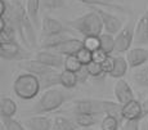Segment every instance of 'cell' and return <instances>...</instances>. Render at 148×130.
<instances>
[{
    "instance_id": "obj_1",
    "label": "cell",
    "mask_w": 148,
    "mask_h": 130,
    "mask_svg": "<svg viewBox=\"0 0 148 130\" xmlns=\"http://www.w3.org/2000/svg\"><path fill=\"white\" fill-rule=\"evenodd\" d=\"M5 17L17 30V34L19 35L23 44L26 45V49L38 48L35 25L31 21L26 8L18 0H14L13 4L9 5V9H8V13Z\"/></svg>"
},
{
    "instance_id": "obj_2",
    "label": "cell",
    "mask_w": 148,
    "mask_h": 130,
    "mask_svg": "<svg viewBox=\"0 0 148 130\" xmlns=\"http://www.w3.org/2000/svg\"><path fill=\"white\" fill-rule=\"evenodd\" d=\"M67 26H70L72 30L77 31L81 34L84 38H89V36H99L103 34V22H102L99 14L95 10H90V12L85 13L75 19L66 22Z\"/></svg>"
},
{
    "instance_id": "obj_3",
    "label": "cell",
    "mask_w": 148,
    "mask_h": 130,
    "mask_svg": "<svg viewBox=\"0 0 148 130\" xmlns=\"http://www.w3.org/2000/svg\"><path fill=\"white\" fill-rule=\"evenodd\" d=\"M68 98H71L70 94L61 89H49L45 90L40 95L39 101L35 103V106L30 109V114L32 115H45L48 112H53L56 109L61 108L63 103Z\"/></svg>"
},
{
    "instance_id": "obj_4",
    "label": "cell",
    "mask_w": 148,
    "mask_h": 130,
    "mask_svg": "<svg viewBox=\"0 0 148 130\" xmlns=\"http://www.w3.org/2000/svg\"><path fill=\"white\" fill-rule=\"evenodd\" d=\"M41 90L40 80L38 76L28 72H22L16 77L13 83V92L19 99H35Z\"/></svg>"
},
{
    "instance_id": "obj_5",
    "label": "cell",
    "mask_w": 148,
    "mask_h": 130,
    "mask_svg": "<svg viewBox=\"0 0 148 130\" xmlns=\"http://www.w3.org/2000/svg\"><path fill=\"white\" fill-rule=\"evenodd\" d=\"M135 22L130 19L121 31L115 36L116 39V48L115 52L117 53H127V50L132 49V45L134 44V32H135Z\"/></svg>"
},
{
    "instance_id": "obj_6",
    "label": "cell",
    "mask_w": 148,
    "mask_h": 130,
    "mask_svg": "<svg viewBox=\"0 0 148 130\" xmlns=\"http://www.w3.org/2000/svg\"><path fill=\"white\" fill-rule=\"evenodd\" d=\"M0 57L3 61H26L30 58V53L26 52L17 41L0 44Z\"/></svg>"
},
{
    "instance_id": "obj_7",
    "label": "cell",
    "mask_w": 148,
    "mask_h": 130,
    "mask_svg": "<svg viewBox=\"0 0 148 130\" xmlns=\"http://www.w3.org/2000/svg\"><path fill=\"white\" fill-rule=\"evenodd\" d=\"M92 9L95 10V12L99 14V17H101L102 22H103L104 31H106V32L112 34V35H117V34L121 31L122 27H124V25H122V21L119 18V17H116L115 14L107 12V10L101 9V8L92 7Z\"/></svg>"
},
{
    "instance_id": "obj_8",
    "label": "cell",
    "mask_w": 148,
    "mask_h": 130,
    "mask_svg": "<svg viewBox=\"0 0 148 130\" xmlns=\"http://www.w3.org/2000/svg\"><path fill=\"white\" fill-rule=\"evenodd\" d=\"M71 27H66L61 21L56 18H52L50 16H44L41 19V32L45 36H53V35H59V34L64 32H72Z\"/></svg>"
},
{
    "instance_id": "obj_9",
    "label": "cell",
    "mask_w": 148,
    "mask_h": 130,
    "mask_svg": "<svg viewBox=\"0 0 148 130\" xmlns=\"http://www.w3.org/2000/svg\"><path fill=\"white\" fill-rule=\"evenodd\" d=\"M73 114H93V115H103L102 101L99 99H79L73 102Z\"/></svg>"
},
{
    "instance_id": "obj_10",
    "label": "cell",
    "mask_w": 148,
    "mask_h": 130,
    "mask_svg": "<svg viewBox=\"0 0 148 130\" xmlns=\"http://www.w3.org/2000/svg\"><path fill=\"white\" fill-rule=\"evenodd\" d=\"M113 94H115L116 102H119L122 106L129 103L130 101L135 99L134 92H133L132 86H130L129 83H127L126 80H124V79L116 80L115 86H113Z\"/></svg>"
},
{
    "instance_id": "obj_11",
    "label": "cell",
    "mask_w": 148,
    "mask_h": 130,
    "mask_svg": "<svg viewBox=\"0 0 148 130\" xmlns=\"http://www.w3.org/2000/svg\"><path fill=\"white\" fill-rule=\"evenodd\" d=\"M35 58L38 61H40L41 63L47 64V66L52 67V68L59 70L64 67V58L63 55L58 54L56 52H52V50H47V49H41L36 53Z\"/></svg>"
},
{
    "instance_id": "obj_12",
    "label": "cell",
    "mask_w": 148,
    "mask_h": 130,
    "mask_svg": "<svg viewBox=\"0 0 148 130\" xmlns=\"http://www.w3.org/2000/svg\"><path fill=\"white\" fill-rule=\"evenodd\" d=\"M126 61L129 63L130 68H139L143 67L148 62V49L142 47H135L127 50Z\"/></svg>"
},
{
    "instance_id": "obj_13",
    "label": "cell",
    "mask_w": 148,
    "mask_h": 130,
    "mask_svg": "<svg viewBox=\"0 0 148 130\" xmlns=\"http://www.w3.org/2000/svg\"><path fill=\"white\" fill-rule=\"evenodd\" d=\"M122 120L130 121V120H143V108L142 103L138 99H133L129 103L124 104L121 109Z\"/></svg>"
},
{
    "instance_id": "obj_14",
    "label": "cell",
    "mask_w": 148,
    "mask_h": 130,
    "mask_svg": "<svg viewBox=\"0 0 148 130\" xmlns=\"http://www.w3.org/2000/svg\"><path fill=\"white\" fill-rule=\"evenodd\" d=\"M148 44V12H146L139 18L135 25L134 32V45L142 47Z\"/></svg>"
},
{
    "instance_id": "obj_15",
    "label": "cell",
    "mask_w": 148,
    "mask_h": 130,
    "mask_svg": "<svg viewBox=\"0 0 148 130\" xmlns=\"http://www.w3.org/2000/svg\"><path fill=\"white\" fill-rule=\"evenodd\" d=\"M19 68H22L25 72H28V73H32V75L38 76V77H40V76L45 75L47 72H49L50 70H53L52 67L47 66V64L41 63L40 61H38V59H26V61H21L18 63Z\"/></svg>"
},
{
    "instance_id": "obj_16",
    "label": "cell",
    "mask_w": 148,
    "mask_h": 130,
    "mask_svg": "<svg viewBox=\"0 0 148 130\" xmlns=\"http://www.w3.org/2000/svg\"><path fill=\"white\" fill-rule=\"evenodd\" d=\"M82 48H84V41L77 38H71L61 45H58L57 48H54L53 52L58 53L63 57H67V55H76L79 50Z\"/></svg>"
},
{
    "instance_id": "obj_17",
    "label": "cell",
    "mask_w": 148,
    "mask_h": 130,
    "mask_svg": "<svg viewBox=\"0 0 148 130\" xmlns=\"http://www.w3.org/2000/svg\"><path fill=\"white\" fill-rule=\"evenodd\" d=\"M25 126L27 130H52L53 118L45 115H32L25 120Z\"/></svg>"
},
{
    "instance_id": "obj_18",
    "label": "cell",
    "mask_w": 148,
    "mask_h": 130,
    "mask_svg": "<svg viewBox=\"0 0 148 130\" xmlns=\"http://www.w3.org/2000/svg\"><path fill=\"white\" fill-rule=\"evenodd\" d=\"M40 80V85L41 90H49L52 88H56L58 85H61V72H58V70L53 68L49 72H47L45 75H42L39 77Z\"/></svg>"
},
{
    "instance_id": "obj_19",
    "label": "cell",
    "mask_w": 148,
    "mask_h": 130,
    "mask_svg": "<svg viewBox=\"0 0 148 130\" xmlns=\"http://www.w3.org/2000/svg\"><path fill=\"white\" fill-rule=\"evenodd\" d=\"M73 31L72 32H64V34H59V35H53V36H45L41 41V48L47 50H53L54 48H57L58 45H61L62 43H64L68 39L73 38Z\"/></svg>"
},
{
    "instance_id": "obj_20",
    "label": "cell",
    "mask_w": 148,
    "mask_h": 130,
    "mask_svg": "<svg viewBox=\"0 0 148 130\" xmlns=\"http://www.w3.org/2000/svg\"><path fill=\"white\" fill-rule=\"evenodd\" d=\"M18 111V106L10 97H3L0 101V116L1 118H13Z\"/></svg>"
},
{
    "instance_id": "obj_21",
    "label": "cell",
    "mask_w": 148,
    "mask_h": 130,
    "mask_svg": "<svg viewBox=\"0 0 148 130\" xmlns=\"http://www.w3.org/2000/svg\"><path fill=\"white\" fill-rule=\"evenodd\" d=\"M101 116H103V115L80 114V115H75V121L80 129H88V128H93L95 124H98L99 120L103 118V117L101 118Z\"/></svg>"
},
{
    "instance_id": "obj_22",
    "label": "cell",
    "mask_w": 148,
    "mask_h": 130,
    "mask_svg": "<svg viewBox=\"0 0 148 130\" xmlns=\"http://www.w3.org/2000/svg\"><path fill=\"white\" fill-rule=\"evenodd\" d=\"M75 120H71L64 116H56L53 118V126L52 130H79Z\"/></svg>"
},
{
    "instance_id": "obj_23",
    "label": "cell",
    "mask_w": 148,
    "mask_h": 130,
    "mask_svg": "<svg viewBox=\"0 0 148 130\" xmlns=\"http://www.w3.org/2000/svg\"><path fill=\"white\" fill-rule=\"evenodd\" d=\"M127 67H129V63H127V61H126V57H121V55L115 57V67H113V71L108 76L112 79H116V80L122 79L126 75Z\"/></svg>"
},
{
    "instance_id": "obj_24",
    "label": "cell",
    "mask_w": 148,
    "mask_h": 130,
    "mask_svg": "<svg viewBox=\"0 0 148 130\" xmlns=\"http://www.w3.org/2000/svg\"><path fill=\"white\" fill-rule=\"evenodd\" d=\"M102 108H103L104 116H106V115L115 116V117H117L120 121H122V116H121L122 104H120L119 102H113V101H102Z\"/></svg>"
},
{
    "instance_id": "obj_25",
    "label": "cell",
    "mask_w": 148,
    "mask_h": 130,
    "mask_svg": "<svg viewBox=\"0 0 148 130\" xmlns=\"http://www.w3.org/2000/svg\"><path fill=\"white\" fill-rule=\"evenodd\" d=\"M77 84H79V80H77L76 72L62 70L61 71V86H63L67 90H71V89H75L77 86Z\"/></svg>"
},
{
    "instance_id": "obj_26",
    "label": "cell",
    "mask_w": 148,
    "mask_h": 130,
    "mask_svg": "<svg viewBox=\"0 0 148 130\" xmlns=\"http://www.w3.org/2000/svg\"><path fill=\"white\" fill-rule=\"evenodd\" d=\"M99 41H101V49H103L107 54H111V53L115 52V48H116L115 35L103 32L102 35H99Z\"/></svg>"
},
{
    "instance_id": "obj_27",
    "label": "cell",
    "mask_w": 148,
    "mask_h": 130,
    "mask_svg": "<svg viewBox=\"0 0 148 130\" xmlns=\"http://www.w3.org/2000/svg\"><path fill=\"white\" fill-rule=\"evenodd\" d=\"M40 8L41 0H27L26 1V10L35 26H39V10H40Z\"/></svg>"
},
{
    "instance_id": "obj_28",
    "label": "cell",
    "mask_w": 148,
    "mask_h": 130,
    "mask_svg": "<svg viewBox=\"0 0 148 130\" xmlns=\"http://www.w3.org/2000/svg\"><path fill=\"white\" fill-rule=\"evenodd\" d=\"M133 80L138 86L148 88V66L139 67L133 73Z\"/></svg>"
},
{
    "instance_id": "obj_29",
    "label": "cell",
    "mask_w": 148,
    "mask_h": 130,
    "mask_svg": "<svg viewBox=\"0 0 148 130\" xmlns=\"http://www.w3.org/2000/svg\"><path fill=\"white\" fill-rule=\"evenodd\" d=\"M121 121L115 116L106 115L101 120V130H119Z\"/></svg>"
},
{
    "instance_id": "obj_30",
    "label": "cell",
    "mask_w": 148,
    "mask_h": 130,
    "mask_svg": "<svg viewBox=\"0 0 148 130\" xmlns=\"http://www.w3.org/2000/svg\"><path fill=\"white\" fill-rule=\"evenodd\" d=\"M82 63L77 59L76 55H67L64 58V67L63 70H67V71H72V72H77L82 68Z\"/></svg>"
},
{
    "instance_id": "obj_31",
    "label": "cell",
    "mask_w": 148,
    "mask_h": 130,
    "mask_svg": "<svg viewBox=\"0 0 148 130\" xmlns=\"http://www.w3.org/2000/svg\"><path fill=\"white\" fill-rule=\"evenodd\" d=\"M88 68V72L92 77H95V79H101L103 76H106L103 68H102V64L101 63H97V62H90L89 64L86 66Z\"/></svg>"
},
{
    "instance_id": "obj_32",
    "label": "cell",
    "mask_w": 148,
    "mask_h": 130,
    "mask_svg": "<svg viewBox=\"0 0 148 130\" xmlns=\"http://www.w3.org/2000/svg\"><path fill=\"white\" fill-rule=\"evenodd\" d=\"M66 7V0H41V8L47 10L62 9Z\"/></svg>"
},
{
    "instance_id": "obj_33",
    "label": "cell",
    "mask_w": 148,
    "mask_h": 130,
    "mask_svg": "<svg viewBox=\"0 0 148 130\" xmlns=\"http://www.w3.org/2000/svg\"><path fill=\"white\" fill-rule=\"evenodd\" d=\"M76 57H77V59L82 63V66H88L90 62H93V52L84 47L82 49H80L77 52Z\"/></svg>"
},
{
    "instance_id": "obj_34",
    "label": "cell",
    "mask_w": 148,
    "mask_h": 130,
    "mask_svg": "<svg viewBox=\"0 0 148 130\" xmlns=\"http://www.w3.org/2000/svg\"><path fill=\"white\" fill-rule=\"evenodd\" d=\"M3 125L7 130H27L26 126H23L18 120L16 118H1Z\"/></svg>"
},
{
    "instance_id": "obj_35",
    "label": "cell",
    "mask_w": 148,
    "mask_h": 130,
    "mask_svg": "<svg viewBox=\"0 0 148 130\" xmlns=\"http://www.w3.org/2000/svg\"><path fill=\"white\" fill-rule=\"evenodd\" d=\"M79 1L84 3V4H88V5H98V7H108V8H115V9L124 10V8H121L120 5L112 4V3L107 1V0H79Z\"/></svg>"
},
{
    "instance_id": "obj_36",
    "label": "cell",
    "mask_w": 148,
    "mask_h": 130,
    "mask_svg": "<svg viewBox=\"0 0 148 130\" xmlns=\"http://www.w3.org/2000/svg\"><path fill=\"white\" fill-rule=\"evenodd\" d=\"M84 47L88 48L89 50L94 52V50L101 48V41H99V36H89V38H84Z\"/></svg>"
},
{
    "instance_id": "obj_37",
    "label": "cell",
    "mask_w": 148,
    "mask_h": 130,
    "mask_svg": "<svg viewBox=\"0 0 148 130\" xmlns=\"http://www.w3.org/2000/svg\"><path fill=\"white\" fill-rule=\"evenodd\" d=\"M113 67H115V57H112V55H108L106 61L102 63V68H103V71L104 73H106V76L107 75H110L111 72L113 71Z\"/></svg>"
},
{
    "instance_id": "obj_38",
    "label": "cell",
    "mask_w": 148,
    "mask_h": 130,
    "mask_svg": "<svg viewBox=\"0 0 148 130\" xmlns=\"http://www.w3.org/2000/svg\"><path fill=\"white\" fill-rule=\"evenodd\" d=\"M108 55H110V54H107L103 49H101V48H99V49H97V50L93 52V62H97V63H101L102 64L107 59Z\"/></svg>"
},
{
    "instance_id": "obj_39",
    "label": "cell",
    "mask_w": 148,
    "mask_h": 130,
    "mask_svg": "<svg viewBox=\"0 0 148 130\" xmlns=\"http://www.w3.org/2000/svg\"><path fill=\"white\" fill-rule=\"evenodd\" d=\"M140 121H142V120H130V121H125L122 130H140V124H142Z\"/></svg>"
},
{
    "instance_id": "obj_40",
    "label": "cell",
    "mask_w": 148,
    "mask_h": 130,
    "mask_svg": "<svg viewBox=\"0 0 148 130\" xmlns=\"http://www.w3.org/2000/svg\"><path fill=\"white\" fill-rule=\"evenodd\" d=\"M76 75H77V80H79V84H84L88 81V79L90 77L89 72H88V68L86 66H84L80 70V71L76 72Z\"/></svg>"
},
{
    "instance_id": "obj_41",
    "label": "cell",
    "mask_w": 148,
    "mask_h": 130,
    "mask_svg": "<svg viewBox=\"0 0 148 130\" xmlns=\"http://www.w3.org/2000/svg\"><path fill=\"white\" fill-rule=\"evenodd\" d=\"M8 9H9V5L5 0H0V16L5 17L8 13Z\"/></svg>"
},
{
    "instance_id": "obj_42",
    "label": "cell",
    "mask_w": 148,
    "mask_h": 130,
    "mask_svg": "<svg viewBox=\"0 0 148 130\" xmlns=\"http://www.w3.org/2000/svg\"><path fill=\"white\" fill-rule=\"evenodd\" d=\"M140 130H148V120H143V121H142Z\"/></svg>"
},
{
    "instance_id": "obj_43",
    "label": "cell",
    "mask_w": 148,
    "mask_h": 130,
    "mask_svg": "<svg viewBox=\"0 0 148 130\" xmlns=\"http://www.w3.org/2000/svg\"><path fill=\"white\" fill-rule=\"evenodd\" d=\"M81 130H94L93 128H88V129H81Z\"/></svg>"
},
{
    "instance_id": "obj_44",
    "label": "cell",
    "mask_w": 148,
    "mask_h": 130,
    "mask_svg": "<svg viewBox=\"0 0 148 130\" xmlns=\"http://www.w3.org/2000/svg\"><path fill=\"white\" fill-rule=\"evenodd\" d=\"M0 130H7V129L4 128V125H3V124H1V129H0Z\"/></svg>"
},
{
    "instance_id": "obj_45",
    "label": "cell",
    "mask_w": 148,
    "mask_h": 130,
    "mask_svg": "<svg viewBox=\"0 0 148 130\" xmlns=\"http://www.w3.org/2000/svg\"><path fill=\"white\" fill-rule=\"evenodd\" d=\"M147 12H148V10H147Z\"/></svg>"
}]
</instances>
